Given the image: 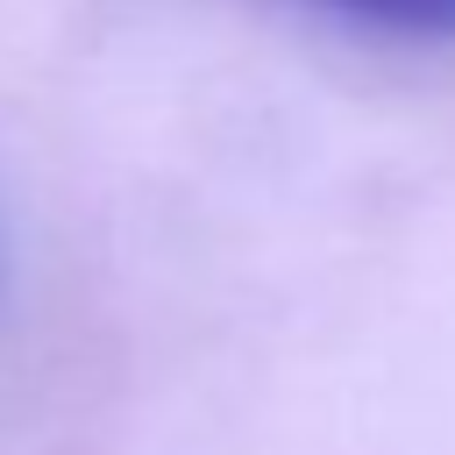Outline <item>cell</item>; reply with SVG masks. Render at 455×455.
Listing matches in <instances>:
<instances>
[{
  "label": "cell",
  "mask_w": 455,
  "mask_h": 455,
  "mask_svg": "<svg viewBox=\"0 0 455 455\" xmlns=\"http://www.w3.org/2000/svg\"><path fill=\"white\" fill-rule=\"evenodd\" d=\"M299 7L348 21V28L405 36V43H448L455 36V0H299Z\"/></svg>",
  "instance_id": "cell-1"
}]
</instances>
